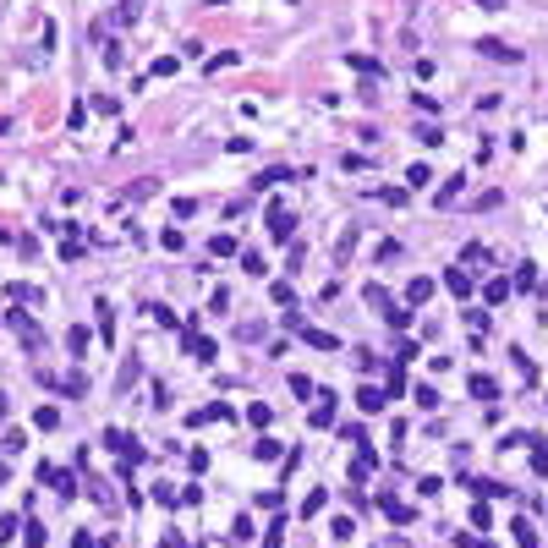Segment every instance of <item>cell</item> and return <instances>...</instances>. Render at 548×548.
<instances>
[{
  "mask_svg": "<svg viewBox=\"0 0 548 548\" xmlns=\"http://www.w3.org/2000/svg\"><path fill=\"white\" fill-rule=\"evenodd\" d=\"M105 444H110V450H115V455H121V461H127V466H137V461H143V455H148L143 444L132 439V433H121V428H105Z\"/></svg>",
  "mask_w": 548,
  "mask_h": 548,
  "instance_id": "1",
  "label": "cell"
},
{
  "mask_svg": "<svg viewBox=\"0 0 548 548\" xmlns=\"http://www.w3.org/2000/svg\"><path fill=\"white\" fill-rule=\"evenodd\" d=\"M39 483H50L61 499H77V477H72V472H61V466H39Z\"/></svg>",
  "mask_w": 548,
  "mask_h": 548,
  "instance_id": "2",
  "label": "cell"
},
{
  "mask_svg": "<svg viewBox=\"0 0 548 548\" xmlns=\"http://www.w3.org/2000/svg\"><path fill=\"white\" fill-rule=\"evenodd\" d=\"M477 55H488V61H499V66H515V61H521V50H515V44H505V39H477Z\"/></svg>",
  "mask_w": 548,
  "mask_h": 548,
  "instance_id": "3",
  "label": "cell"
},
{
  "mask_svg": "<svg viewBox=\"0 0 548 548\" xmlns=\"http://www.w3.org/2000/svg\"><path fill=\"white\" fill-rule=\"evenodd\" d=\"M6 324H11V329L22 335V346H44V329H39V324H33L28 313H22V307H11V313H6Z\"/></svg>",
  "mask_w": 548,
  "mask_h": 548,
  "instance_id": "4",
  "label": "cell"
},
{
  "mask_svg": "<svg viewBox=\"0 0 548 548\" xmlns=\"http://www.w3.org/2000/svg\"><path fill=\"white\" fill-rule=\"evenodd\" d=\"M291 225H296L291 209H285V203H269V236L274 241H291Z\"/></svg>",
  "mask_w": 548,
  "mask_h": 548,
  "instance_id": "5",
  "label": "cell"
},
{
  "mask_svg": "<svg viewBox=\"0 0 548 548\" xmlns=\"http://www.w3.org/2000/svg\"><path fill=\"white\" fill-rule=\"evenodd\" d=\"M444 285H450L455 296H472V291H477V280H472V269H466V263H455V269L444 274Z\"/></svg>",
  "mask_w": 548,
  "mask_h": 548,
  "instance_id": "6",
  "label": "cell"
},
{
  "mask_svg": "<svg viewBox=\"0 0 548 548\" xmlns=\"http://www.w3.org/2000/svg\"><path fill=\"white\" fill-rule=\"evenodd\" d=\"M231 417H236L231 406H203V411H192L187 422H192V428H203V422H231Z\"/></svg>",
  "mask_w": 548,
  "mask_h": 548,
  "instance_id": "7",
  "label": "cell"
},
{
  "mask_svg": "<svg viewBox=\"0 0 548 548\" xmlns=\"http://www.w3.org/2000/svg\"><path fill=\"white\" fill-rule=\"evenodd\" d=\"M466 389H472L477 401H499V384L488 379V373H472V384H466Z\"/></svg>",
  "mask_w": 548,
  "mask_h": 548,
  "instance_id": "8",
  "label": "cell"
},
{
  "mask_svg": "<svg viewBox=\"0 0 548 548\" xmlns=\"http://www.w3.org/2000/svg\"><path fill=\"white\" fill-rule=\"evenodd\" d=\"M296 335L307 340V346H318V351H335V346H340V340L329 335V329H307V324H302V329H296Z\"/></svg>",
  "mask_w": 548,
  "mask_h": 548,
  "instance_id": "9",
  "label": "cell"
},
{
  "mask_svg": "<svg viewBox=\"0 0 548 548\" xmlns=\"http://www.w3.org/2000/svg\"><path fill=\"white\" fill-rule=\"evenodd\" d=\"M335 422V395H324L318 389V406H313V428H329Z\"/></svg>",
  "mask_w": 548,
  "mask_h": 548,
  "instance_id": "10",
  "label": "cell"
},
{
  "mask_svg": "<svg viewBox=\"0 0 548 548\" xmlns=\"http://www.w3.org/2000/svg\"><path fill=\"white\" fill-rule=\"evenodd\" d=\"M428 296H433V280H428V274H417V280L406 285V302L417 307V302H428Z\"/></svg>",
  "mask_w": 548,
  "mask_h": 548,
  "instance_id": "11",
  "label": "cell"
},
{
  "mask_svg": "<svg viewBox=\"0 0 548 548\" xmlns=\"http://www.w3.org/2000/svg\"><path fill=\"white\" fill-rule=\"evenodd\" d=\"M33 428H39V433H55V428H61V411H55V406H39V411H33Z\"/></svg>",
  "mask_w": 548,
  "mask_h": 548,
  "instance_id": "12",
  "label": "cell"
},
{
  "mask_svg": "<svg viewBox=\"0 0 548 548\" xmlns=\"http://www.w3.org/2000/svg\"><path fill=\"white\" fill-rule=\"evenodd\" d=\"M510 291H515L510 280H488V285H483V302H488V307H499V302H505Z\"/></svg>",
  "mask_w": 548,
  "mask_h": 548,
  "instance_id": "13",
  "label": "cell"
},
{
  "mask_svg": "<svg viewBox=\"0 0 548 548\" xmlns=\"http://www.w3.org/2000/svg\"><path fill=\"white\" fill-rule=\"evenodd\" d=\"M93 313H99V340H115V318H110V302H105V296L93 302Z\"/></svg>",
  "mask_w": 548,
  "mask_h": 548,
  "instance_id": "14",
  "label": "cell"
},
{
  "mask_svg": "<svg viewBox=\"0 0 548 548\" xmlns=\"http://www.w3.org/2000/svg\"><path fill=\"white\" fill-rule=\"evenodd\" d=\"M379 510L395 521V527H406V521H411V505H401V499H379Z\"/></svg>",
  "mask_w": 548,
  "mask_h": 548,
  "instance_id": "15",
  "label": "cell"
},
{
  "mask_svg": "<svg viewBox=\"0 0 548 548\" xmlns=\"http://www.w3.org/2000/svg\"><path fill=\"white\" fill-rule=\"evenodd\" d=\"M357 406H362V411H384L389 395H384V389H357Z\"/></svg>",
  "mask_w": 548,
  "mask_h": 548,
  "instance_id": "16",
  "label": "cell"
},
{
  "mask_svg": "<svg viewBox=\"0 0 548 548\" xmlns=\"http://www.w3.org/2000/svg\"><path fill=\"white\" fill-rule=\"evenodd\" d=\"M384 324H389V329H411V307H395V302H389V307H384Z\"/></svg>",
  "mask_w": 548,
  "mask_h": 548,
  "instance_id": "17",
  "label": "cell"
},
{
  "mask_svg": "<svg viewBox=\"0 0 548 548\" xmlns=\"http://www.w3.org/2000/svg\"><path fill=\"white\" fill-rule=\"evenodd\" d=\"M6 296H11V302H44V291L22 285V280H11V285H6Z\"/></svg>",
  "mask_w": 548,
  "mask_h": 548,
  "instance_id": "18",
  "label": "cell"
},
{
  "mask_svg": "<svg viewBox=\"0 0 548 548\" xmlns=\"http://www.w3.org/2000/svg\"><path fill=\"white\" fill-rule=\"evenodd\" d=\"M510 285H515V291H537V269H532V263H521V269H515V280H510Z\"/></svg>",
  "mask_w": 548,
  "mask_h": 548,
  "instance_id": "19",
  "label": "cell"
},
{
  "mask_svg": "<svg viewBox=\"0 0 548 548\" xmlns=\"http://www.w3.org/2000/svg\"><path fill=\"white\" fill-rule=\"evenodd\" d=\"M209 253H214V258H231V253H241V247H236V236H225V231H219V236L209 241Z\"/></svg>",
  "mask_w": 548,
  "mask_h": 548,
  "instance_id": "20",
  "label": "cell"
},
{
  "mask_svg": "<svg viewBox=\"0 0 548 548\" xmlns=\"http://www.w3.org/2000/svg\"><path fill=\"white\" fill-rule=\"evenodd\" d=\"M510 532H515V543H521V548H537V532H532V521H527V515H521V521H515Z\"/></svg>",
  "mask_w": 548,
  "mask_h": 548,
  "instance_id": "21",
  "label": "cell"
},
{
  "mask_svg": "<svg viewBox=\"0 0 548 548\" xmlns=\"http://www.w3.org/2000/svg\"><path fill=\"white\" fill-rule=\"evenodd\" d=\"M461 187H466L461 176H450V181H444V192H439V209H450V203H455V198H461Z\"/></svg>",
  "mask_w": 548,
  "mask_h": 548,
  "instance_id": "22",
  "label": "cell"
},
{
  "mask_svg": "<svg viewBox=\"0 0 548 548\" xmlns=\"http://www.w3.org/2000/svg\"><path fill=\"white\" fill-rule=\"evenodd\" d=\"M66 346H72V357H83V351H88V329H83V324L66 329Z\"/></svg>",
  "mask_w": 548,
  "mask_h": 548,
  "instance_id": "23",
  "label": "cell"
},
{
  "mask_svg": "<svg viewBox=\"0 0 548 548\" xmlns=\"http://www.w3.org/2000/svg\"><path fill=\"white\" fill-rule=\"evenodd\" d=\"M132 198H137V203H143V198H154V192H159V181H154V176H143V181H132Z\"/></svg>",
  "mask_w": 548,
  "mask_h": 548,
  "instance_id": "24",
  "label": "cell"
},
{
  "mask_svg": "<svg viewBox=\"0 0 548 548\" xmlns=\"http://www.w3.org/2000/svg\"><path fill=\"white\" fill-rule=\"evenodd\" d=\"M384 395H389V401H395V395H406V373H401V362L389 367V389H384Z\"/></svg>",
  "mask_w": 548,
  "mask_h": 548,
  "instance_id": "25",
  "label": "cell"
},
{
  "mask_svg": "<svg viewBox=\"0 0 548 548\" xmlns=\"http://www.w3.org/2000/svg\"><path fill=\"white\" fill-rule=\"evenodd\" d=\"M154 499H159V505H165V510H176V505H181V493H176V488H170V483H159V488H154Z\"/></svg>",
  "mask_w": 548,
  "mask_h": 548,
  "instance_id": "26",
  "label": "cell"
},
{
  "mask_svg": "<svg viewBox=\"0 0 548 548\" xmlns=\"http://www.w3.org/2000/svg\"><path fill=\"white\" fill-rule=\"evenodd\" d=\"M346 61L357 66V72H367V77H379V72H384V66H379V61H373V55H346Z\"/></svg>",
  "mask_w": 548,
  "mask_h": 548,
  "instance_id": "27",
  "label": "cell"
},
{
  "mask_svg": "<svg viewBox=\"0 0 548 548\" xmlns=\"http://www.w3.org/2000/svg\"><path fill=\"white\" fill-rule=\"evenodd\" d=\"M291 389H296V395H302V401H307V395H318V384L307 379V373H291Z\"/></svg>",
  "mask_w": 548,
  "mask_h": 548,
  "instance_id": "28",
  "label": "cell"
},
{
  "mask_svg": "<svg viewBox=\"0 0 548 548\" xmlns=\"http://www.w3.org/2000/svg\"><path fill=\"white\" fill-rule=\"evenodd\" d=\"M241 269H247V274H263V253H253V247H241Z\"/></svg>",
  "mask_w": 548,
  "mask_h": 548,
  "instance_id": "29",
  "label": "cell"
},
{
  "mask_svg": "<svg viewBox=\"0 0 548 548\" xmlns=\"http://www.w3.org/2000/svg\"><path fill=\"white\" fill-rule=\"evenodd\" d=\"M247 422H253V428H269L274 411H269V406H247Z\"/></svg>",
  "mask_w": 548,
  "mask_h": 548,
  "instance_id": "30",
  "label": "cell"
},
{
  "mask_svg": "<svg viewBox=\"0 0 548 548\" xmlns=\"http://www.w3.org/2000/svg\"><path fill=\"white\" fill-rule=\"evenodd\" d=\"M291 176H296V170H263L253 187H274V181H291Z\"/></svg>",
  "mask_w": 548,
  "mask_h": 548,
  "instance_id": "31",
  "label": "cell"
},
{
  "mask_svg": "<svg viewBox=\"0 0 548 548\" xmlns=\"http://www.w3.org/2000/svg\"><path fill=\"white\" fill-rule=\"evenodd\" d=\"M406 181H411V187H428V181H433V170H428V165H411V170H406Z\"/></svg>",
  "mask_w": 548,
  "mask_h": 548,
  "instance_id": "32",
  "label": "cell"
},
{
  "mask_svg": "<svg viewBox=\"0 0 548 548\" xmlns=\"http://www.w3.org/2000/svg\"><path fill=\"white\" fill-rule=\"evenodd\" d=\"M247 537H253V521H247V515H236V527H231V543H247Z\"/></svg>",
  "mask_w": 548,
  "mask_h": 548,
  "instance_id": "33",
  "label": "cell"
},
{
  "mask_svg": "<svg viewBox=\"0 0 548 548\" xmlns=\"http://www.w3.org/2000/svg\"><path fill=\"white\" fill-rule=\"evenodd\" d=\"M269 296H274V302H280V307H291V296H296V291H291V285H285V280H274V285H269Z\"/></svg>",
  "mask_w": 548,
  "mask_h": 548,
  "instance_id": "34",
  "label": "cell"
},
{
  "mask_svg": "<svg viewBox=\"0 0 548 548\" xmlns=\"http://www.w3.org/2000/svg\"><path fill=\"white\" fill-rule=\"evenodd\" d=\"M329 532H335L340 543H351V537H357V527H351V515H340V521H335V527H329Z\"/></svg>",
  "mask_w": 548,
  "mask_h": 548,
  "instance_id": "35",
  "label": "cell"
},
{
  "mask_svg": "<svg viewBox=\"0 0 548 548\" xmlns=\"http://www.w3.org/2000/svg\"><path fill=\"white\" fill-rule=\"evenodd\" d=\"M461 258H466V263H488V247H483V241H466Z\"/></svg>",
  "mask_w": 548,
  "mask_h": 548,
  "instance_id": "36",
  "label": "cell"
},
{
  "mask_svg": "<svg viewBox=\"0 0 548 548\" xmlns=\"http://www.w3.org/2000/svg\"><path fill=\"white\" fill-rule=\"evenodd\" d=\"M253 455H258V461H274V455H280V444H274V439H258Z\"/></svg>",
  "mask_w": 548,
  "mask_h": 548,
  "instance_id": "37",
  "label": "cell"
},
{
  "mask_svg": "<svg viewBox=\"0 0 548 548\" xmlns=\"http://www.w3.org/2000/svg\"><path fill=\"white\" fill-rule=\"evenodd\" d=\"M22 543H28V548H44V527H39V521H28V532H22Z\"/></svg>",
  "mask_w": 548,
  "mask_h": 548,
  "instance_id": "38",
  "label": "cell"
},
{
  "mask_svg": "<svg viewBox=\"0 0 548 548\" xmlns=\"http://www.w3.org/2000/svg\"><path fill=\"white\" fill-rule=\"evenodd\" d=\"M466 324H472L477 335H488V313H483V307H472V313H466Z\"/></svg>",
  "mask_w": 548,
  "mask_h": 548,
  "instance_id": "39",
  "label": "cell"
},
{
  "mask_svg": "<svg viewBox=\"0 0 548 548\" xmlns=\"http://www.w3.org/2000/svg\"><path fill=\"white\" fill-rule=\"evenodd\" d=\"M417 406H439V389L433 384H417Z\"/></svg>",
  "mask_w": 548,
  "mask_h": 548,
  "instance_id": "40",
  "label": "cell"
},
{
  "mask_svg": "<svg viewBox=\"0 0 548 548\" xmlns=\"http://www.w3.org/2000/svg\"><path fill=\"white\" fill-rule=\"evenodd\" d=\"M17 537V515H0V543H11Z\"/></svg>",
  "mask_w": 548,
  "mask_h": 548,
  "instance_id": "41",
  "label": "cell"
},
{
  "mask_svg": "<svg viewBox=\"0 0 548 548\" xmlns=\"http://www.w3.org/2000/svg\"><path fill=\"white\" fill-rule=\"evenodd\" d=\"M532 472H537V477H548V450H537V455H532Z\"/></svg>",
  "mask_w": 548,
  "mask_h": 548,
  "instance_id": "42",
  "label": "cell"
},
{
  "mask_svg": "<svg viewBox=\"0 0 548 548\" xmlns=\"http://www.w3.org/2000/svg\"><path fill=\"white\" fill-rule=\"evenodd\" d=\"M280 532H285V527L274 521V527H269V537H263V548H280Z\"/></svg>",
  "mask_w": 548,
  "mask_h": 548,
  "instance_id": "43",
  "label": "cell"
},
{
  "mask_svg": "<svg viewBox=\"0 0 548 548\" xmlns=\"http://www.w3.org/2000/svg\"><path fill=\"white\" fill-rule=\"evenodd\" d=\"M477 6H483V11H505V0H477Z\"/></svg>",
  "mask_w": 548,
  "mask_h": 548,
  "instance_id": "44",
  "label": "cell"
},
{
  "mask_svg": "<svg viewBox=\"0 0 548 548\" xmlns=\"http://www.w3.org/2000/svg\"><path fill=\"white\" fill-rule=\"evenodd\" d=\"M159 548H181V537H170V543H159Z\"/></svg>",
  "mask_w": 548,
  "mask_h": 548,
  "instance_id": "45",
  "label": "cell"
}]
</instances>
